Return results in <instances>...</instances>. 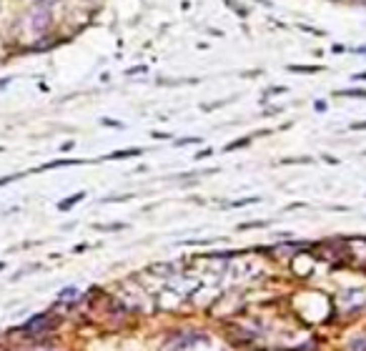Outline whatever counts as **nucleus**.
<instances>
[{
	"instance_id": "nucleus-3",
	"label": "nucleus",
	"mask_w": 366,
	"mask_h": 351,
	"mask_svg": "<svg viewBox=\"0 0 366 351\" xmlns=\"http://www.w3.org/2000/svg\"><path fill=\"white\" fill-rule=\"evenodd\" d=\"M53 3H56V0H35V5H45V8L53 5Z\"/></svg>"
},
{
	"instance_id": "nucleus-2",
	"label": "nucleus",
	"mask_w": 366,
	"mask_h": 351,
	"mask_svg": "<svg viewBox=\"0 0 366 351\" xmlns=\"http://www.w3.org/2000/svg\"><path fill=\"white\" fill-rule=\"evenodd\" d=\"M80 198H83V193H78V196H71V198H68L66 204H61V209H63V211H66V209H71V206H73L75 201H80Z\"/></svg>"
},
{
	"instance_id": "nucleus-1",
	"label": "nucleus",
	"mask_w": 366,
	"mask_h": 351,
	"mask_svg": "<svg viewBox=\"0 0 366 351\" xmlns=\"http://www.w3.org/2000/svg\"><path fill=\"white\" fill-rule=\"evenodd\" d=\"M48 25H50V10L45 5H35L30 13V28L35 33H43V30H48Z\"/></svg>"
}]
</instances>
